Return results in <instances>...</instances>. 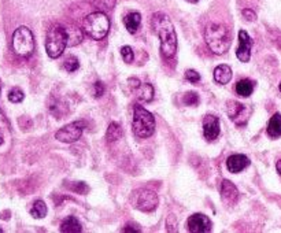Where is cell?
<instances>
[{"label": "cell", "instance_id": "1", "mask_svg": "<svg viewBox=\"0 0 281 233\" xmlns=\"http://www.w3.org/2000/svg\"><path fill=\"white\" fill-rule=\"evenodd\" d=\"M151 27L161 40V53L165 58H173L177 53V35L174 25L165 13H155L151 18Z\"/></svg>", "mask_w": 281, "mask_h": 233}, {"label": "cell", "instance_id": "2", "mask_svg": "<svg viewBox=\"0 0 281 233\" xmlns=\"http://www.w3.org/2000/svg\"><path fill=\"white\" fill-rule=\"evenodd\" d=\"M205 40L215 55H224L231 47V35L222 23H209L205 31Z\"/></svg>", "mask_w": 281, "mask_h": 233}, {"label": "cell", "instance_id": "3", "mask_svg": "<svg viewBox=\"0 0 281 233\" xmlns=\"http://www.w3.org/2000/svg\"><path fill=\"white\" fill-rule=\"evenodd\" d=\"M83 31L93 40L105 39L110 31V19L105 13L95 11L84 19Z\"/></svg>", "mask_w": 281, "mask_h": 233}, {"label": "cell", "instance_id": "4", "mask_svg": "<svg viewBox=\"0 0 281 233\" xmlns=\"http://www.w3.org/2000/svg\"><path fill=\"white\" fill-rule=\"evenodd\" d=\"M67 47V33L66 27L63 25H54L47 32L45 37V51L49 58L57 59L63 54Z\"/></svg>", "mask_w": 281, "mask_h": 233}, {"label": "cell", "instance_id": "5", "mask_svg": "<svg viewBox=\"0 0 281 233\" xmlns=\"http://www.w3.org/2000/svg\"><path fill=\"white\" fill-rule=\"evenodd\" d=\"M155 131V118L148 110L141 106L133 109V133L140 139L152 136Z\"/></svg>", "mask_w": 281, "mask_h": 233}, {"label": "cell", "instance_id": "6", "mask_svg": "<svg viewBox=\"0 0 281 233\" xmlns=\"http://www.w3.org/2000/svg\"><path fill=\"white\" fill-rule=\"evenodd\" d=\"M13 49L18 57L29 58L35 53V37L29 28L19 27L13 33Z\"/></svg>", "mask_w": 281, "mask_h": 233}, {"label": "cell", "instance_id": "7", "mask_svg": "<svg viewBox=\"0 0 281 233\" xmlns=\"http://www.w3.org/2000/svg\"><path fill=\"white\" fill-rule=\"evenodd\" d=\"M132 206L143 213H151L158 207V195L147 188L136 189L131 196Z\"/></svg>", "mask_w": 281, "mask_h": 233}, {"label": "cell", "instance_id": "8", "mask_svg": "<svg viewBox=\"0 0 281 233\" xmlns=\"http://www.w3.org/2000/svg\"><path fill=\"white\" fill-rule=\"evenodd\" d=\"M81 135H83V125H81V122H73L59 129L55 137L59 141H62V143H75L77 140H80Z\"/></svg>", "mask_w": 281, "mask_h": 233}, {"label": "cell", "instance_id": "9", "mask_svg": "<svg viewBox=\"0 0 281 233\" xmlns=\"http://www.w3.org/2000/svg\"><path fill=\"white\" fill-rule=\"evenodd\" d=\"M228 114L233 122L237 125H246L248 115H250V109L243 103H239L236 100L228 101Z\"/></svg>", "mask_w": 281, "mask_h": 233}, {"label": "cell", "instance_id": "10", "mask_svg": "<svg viewBox=\"0 0 281 233\" xmlns=\"http://www.w3.org/2000/svg\"><path fill=\"white\" fill-rule=\"evenodd\" d=\"M129 87L136 95L137 100L143 101V103H148L154 99V88L149 84L140 83L137 79L129 80Z\"/></svg>", "mask_w": 281, "mask_h": 233}, {"label": "cell", "instance_id": "11", "mask_svg": "<svg viewBox=\"0 0 281 233\" xmlns=\"http://www.w3.org/2000/svg\"><path fill=\"white\" fill-rule=\"evenodd\" d=\"M188 229L192 233H207L211 230V221L205 214H193L188 218Z\"/></svg>", "mask_w": 281, "mask_h": 233}, {"label": "cell", "instance_id": "12", "mask_svg": "<svg viewBox=\"0 0 281 233\" xmlns=\"http://www.w3.org/2000/svg\"><path fill=\"white\" fill-rule=\"evenodd\" d=\"M251 47H252V40L246 31L239 32V48L236 51L237 58L242 62H248L251 58Z\"/></svg>", "mask_w": 281, "mask_h": 233}, {"label": "cell", "instance_id": "13", "mask_svg": "<svg viewBox=\"0 0 281 233\" xmlns=\"http://www.w3.org/2000/svg\"><path fill=\"white\" fill-rule=\"evenodd\" d=\"M203 135L207 140H215L220 135V121L214 115H206L203 119Z\"/></svg>", "mask_w": 281, "mask_h": 233}, {"label": "cell", "instance_id": "14", "mask_svg": "<svg viewBox=\"0 0 281 233\" xmlns=\"http://www.w3.org/2000/svg\"><path fill=\"white\" fill-rule=\"evenodd\" d=\"M221 199L225 204L232 206L239 200V191H237L236 185L233 184L232 181L224 180L221 184Z\"/></svg>", "mask_w": 281, "mask_h": 233}, {"label": "cell", "instance_id": "15", "mask_svg": "<svg viewBox=\"0 0 281 233\" xmlns=\"http://www.w3.org/2000/svg\"><path fill=\"white\" fill-rule=\"evenodd\" d=\"M248 165H250V161L246 155L243 154H233L226 159V167L233 174L243 172L246 167H248Z\"/></svg>", "mask_w": 281, "mask_h": 233}, {"label": "cell", "instance_id": "16", "mask_svg": "<svg viewBox=\"0 0 281 233\" xmlns=\"http://www.w3.org/2000/svg\"><path fill=\"white\" fill-rule=\"evenodd\" d=\"M66 33H67V47H74V45H79L84 39V33L81 29H79L77 27H73V25H67L66 27Z\"/></svg>", "mask_w": 281, "mask_h": 233}, {"label": "cell", "instance_id": "17", "mask_svg": "<svg viewBox=\"0 0 281 233\" xmlns=\"http://www.w3.org/2000/svg\"><path fill=\"white\" fill-rule=\"evenodd\" d=\"M214 80L218 84H228L232 80V70L228 65H220L214 69Z\"/></svg>", "mask_w": 281, "mask_h": 233}, {"label": "cell", "instance_id": "18", "mask_svg": "<svg viewBox=\"0 0 281 233\" xmlns=\"http://www.w3.org/2000/svg\"><path fill=\"white\" fill-rule=\"evenodd\" d=\"M83 230V226L75 217H67L61 224V232L65 233H80Z\"/></svg>", "mask_w": 281, "mask_h": 233}, {"label": "cell", "instance_id": "19", "mask_svg": "<svg viewBox=\"0 0 281 233\" xmlns=\"http://www.w3.org/2000/svg\"><path fill=\"white\" fill-rule=\"evenodd\" d=\"M140 22L141 15L139 13H129L127 15H125V18H123L125 28H126L127 32H131V33H136L139 27H140Z\"/></svg>", "mask_w": 281, "mask_h": 233}, {"label": "cell", "instance_id": "20", "mask_svg": "<svg viewBox=\"0 0 281 233\" xmlns=\"http://www.w3.org/2000/svg\"><path fill=\"white\" fill-rule=\"evenodd\" d=\"M268 135L273 139L281 136V114H274L268 123Z\"/></svg>", "mask_w": 281, "mask_h": 233}, {"label": "cell", "instance_id": "21", "mask_svg": "<svg viewBox=\"0 0 281 233\" xmlns=\"http://www.w3.org/2000/svg\"><path fill=\"white\" fill-rule=\"evenodd\" d=\"M254 91V83L248 79H243L240 81H237L236 84V92L237 95H240L243 97L250 96Z\"/></svg>", "mask_w": 281, "mask_h": 233}, {"label": "cell", "instance_id": "22", "mask_svg": "<svg viewBox=\"0 0 281 233\" xmlns=\"http://www.w3.org/2000/svg\"><path fill=\"white\" fill-rule=\"evenodd\" d=\"M47 211H48L47 210V204L43 200H36L31 209V214L36 220H41V218H44L47 216Z\"/></svg>", "mask_w": 281, "mask_h": 233}, {"label": "cell", "instance_id": "23", "mask_svg": "<svg viewBox=\"0 0 281 233\" xmlns=\"http://www.w3.org/2000/svg\"><path fill=\"white\" fill-rule=\"evenodd\" d=\"M122 135V129H121V125L117 122H111L109 125V129H107V133H106V139L109 143H113V141H117Z\"/></svg>", "mask_w": 281, "mask_h": 233}, {"label": "cell", "instance_id": "24", "mask_svg": "<svg viewBox=\"0 0 281 233\" xmlns=\"http://www.w3.org/2000/svg\"><path fill=\"white\" fill-rule=\"evenodd\" d=\"M183 100H184V103L187 106L195 107V106L199 105L200 99H199V95L196 92H187L184 95V97H183Z\"/></svg>", "mask_w": 281, "mask_h": 233}, {"label": "cell", "instance_id": "25", "mask_svg": "<svg viewBox=\"0 0 281 233\" xmlns=\"http://www.w3.org/2000/svg\"><path fill=\"white\" fill-rule=\"evenodd\" d=\"M63 66H65V70L69 71V73H73V71H75L80 67V62L75 57H69L66 61H65V65H63Z\"/></svg>", "mask_w": 281, "mask_h": 233}, {"label": "cell", "instance_id": "26", "mask_svg": "<svg viewBox=\"0 0 281 233\" xmlns=\"http://www.w3.org/2000/svg\"><path fill=\"white\" fill-rule=\"evenodd\" d=\"M23 97H25V95L19 88H13L9 92V100L11 103H21L23 100Z\"/></svg>", "mask_w": 281, "mask_h": 233}, {"label": "cell", "instance_id": "27", "mask_svg": "<svg viewBox=\"0 0 281 233\" xmlns=\"http://www.w3.org/2000/svg\"><path fill=\"white\" fill-rule=\"evenodd\" d=\"M121 55H122L123 62H126V63L133 62V58H135V55H133V49L131 48L129 45H123L122 48H121Z\"/></svg>", "mask_w": 281, "mask_h": 233}, {"label": "cell", "instance_id": "28", "mask_svg": "<svg viewBox=\"0 0 281 233\" xmlns=\"http://www.w3.org/2000/svg\"><path fill=\"white\" fill-rule=\"evenodd\" d=\"M114 0H96L95 6H97V9L100 10H109L114 7Z\"/></svg>", "mask_w": 281, "mask_h": 233}, {"label": "cell", "instance_id": "29", "mask_svg": "<svg viewBox=\"0 0 281 233\" xmlns=\"http://www.w3.org/2000/svg\"><path fill=\"white\" fill-rule=\"evenodd\" d=\"M185 80L189 81V83H199L200 81V74H199L198 71L195 70H188L185 73Z\"/></svg>", "mask_w": 281, "mask_h": 233}, {"label": "cell", "instance_id": "30", "mask_svg": "<svg viewBox=\"0 0 281 233\" xmlns=\"http://www.w3.org/2000/svg\"><path fill=\"white\" fill-rule=\"evenodd\" d=\"M242 14H243V17H244V19L248 21V22H254V21H257V14H255L252 10L244 9L242 11Z\"/></svg>", "mask_w": 281, "mask_h": 233}, {"label": "cell", "instance_id": "31", "mask_svg": "<svg viewBox=\"0 0 281 233\" xmlns=\"http://www.w3.org/2000/svg\"><path fill=\"white\" fill-rule=\"evenodd\" d=\"M93 92H95V96L96 97L103 96V93H105V85L100 81L95 83V85H93Z\"/></svg>", "mask_w": 281, "mask_h": 233}, {"label": "cell", "instance_id": "32", "mask_svg": "<svg viewBox=\"0 0 281 233\" xmlns=\"http://www.w3.org/2000/svg\"><path fill=\"white\" fill-rule=\"evenodd\" d=\"M71 189H73V191H75V192H79V194L84 195L85 192H87V191H88V187L84 184V183H77V184L71 187Z\"/></svg>", "mask_w": 281, "mask_h": 233}, {"label": "cell", "instance_id": "33", "mask_svg": "<svg viewBox=\"0 0 281 233\" xmlns=\"http://www.w3.org/2000/svg\"><path fill=\"white\" fill-rule=\"evenodd\" d=\"M276 169H277V172H278V174L281 176V159H278V161H277Z\"/></svg>", "mask_w": 281, "mask_h": 233}, {"label": "cell", "instance_id": "34", "mask_svg": "<svg viewBox=\"0 0 281 233\" xmlns=\"http://www.w3.org/2000/svg\"><path fill=\"white\" fill-rule=\"evenodd\" d=\"M122 232H140L139 229H133V228H123Z\"/></svg>", "mask_w": 281, "mask_h": 233}, {"label": "cell", "instance_id": "35", "mask_svg": "<svg viewBox=\"0 0 281 233\" xmlns=\"http://www.w3.org/2000/svg\"><path fill=\"white\" fill-rule=\"evenodd\" d=\"M187 2H189V3H198L199 0H187Z\"/></svg>", "mask_w": 281, "mask_h": 233}, {"label": "cell", "instance_id": "36", "mask_svg": "<svg viewBox=\"0 0 281 233\" xmlns=\"http://www.w3.org/2000/svg\"><path fill=\"white\" fill-rule=\"evenodd\" d=\"M0 93H2V80H0Z\"/></svg>", "mask_w": 281, "mask_h": 233}, {"label": "cell", "instance_id": "37", "mask_svg": "<svg viewBox=\"0 0 281 233\" xmlns=\"http://www.w3.org/2000/svg\"><path fill=\"white\" fill-rule=\"evenodd\" d=\"M2 143H3V139H2V136H0V144H2Z\"/></svg>", "mask_w": 281, "mask_h": 233}, {"label": "cell", "instance_id": "38", "mask_svg": "<svg viewBox=\"0 0 281 233\" xmlns=\"http://www.w3.org/2000/svg\"><path fill=\"white\" fill-rule=\"evenodd\" d=\"M280 92H281V84H280Z\"/></svg>", "mask_w": 281, "mask_h": 233}, {"label": "cell", "instance_id": "39", "mask_svg": "<svg viewBox=\"0 0 281 233\" xmlns=\"http://www.w3.org/2000/svg\"><path fill=\"white\" fill-rule=\"evenodd\" d=\"M2 232H3V230H2V229H0V233H2Z\"/></svg>", "mask_w": 281, "mask_h": 233}]
</instances>
